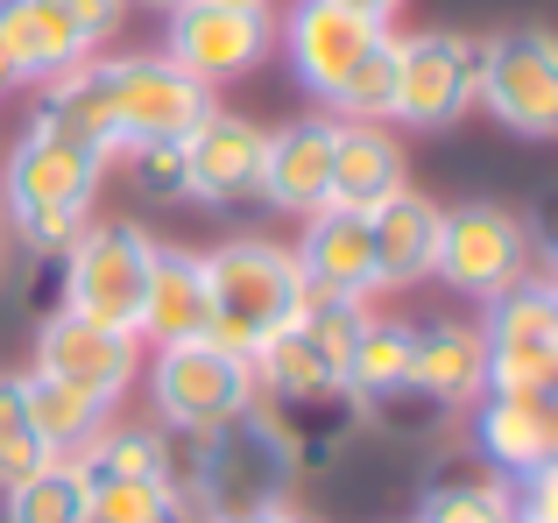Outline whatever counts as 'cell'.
<instances>
[{
	"label": "cell",
	"instance_id": "836d02e7",
	"mask_svg": "<svg viewBox=\"0 0 558 523\" xmlns=\"http://www.w3.org/2000/svg\"><path fill=\"white\" fill-rule=\"evenodd\" d=\"M213 523H318V516H304L298 502H269V510H247V516H213Z\"/></svg>",
	"mask_w": 558,
	"mask_h": 523
},
{
	"label": "cell",
	"instance_id": "603a6c76",
	"mask_svg": "<svg viewBox=\"0 0 558 523\" xmlns=\"http://www.w3.org/2000/svg\"><path fill=\"white\" fill-rule=\"evenodd\" d=\"M396 192H410L403 142L389 135V121H340V149H332V192L326 206L340 212H375Z\"/></svg>",
	"mask_w": 558,
	"mask_h": 523
},
{
	"label": "cell",
	"instance_id": "ac0fdd59",
	"mask_svg": "<svg viewBox=\"0 0 558 523\" xmlns=\"http://www.w3.org/2000/svg\"><path fill=\"white\" fill-rule=\"evenodd\" d=\"M262 417L276 425L290 467L298 474H326L332 460H347V446L368 431L375 411L340 382V389H276V397H262Z\"/></svg>",
	"mask_w": 558,
	"mask_h": 523
},
{
	"label": "cell",
	"instance_id": "d590c367",
	"mask_svg": "<svg viewBox=\"0 0 558 523\" xmlns=\"http://www.w3.org/2000/svg\"><path fill=\"white\" fill-rule=\"evenodd\" d=\"M0 93H22V78H14V64L0 57Z\"/></svg>",
	"mask_w": 558,
	"mask_h": 523
},
{
	"label": "cell",
	"instance_id": "f35d334b",
	"mask_svg": "<svg viewBox=\"0 0 558 523\" xmlns=\"http://www.w3.org/2000/svg\"><path fill=\"white\" fill-rule=\"evenodd\" d=\"M233 8H276V0H233Z\"/></svg>",
	"mask_w": 558,
	"mask_h": 523
},
{
	"label": "cell",
	"instance_id": "ffe728a7",
	"mask_svg": "<svg viewBox=\"0 0 558 523\" xmlns=\"http://www.w3.org/2000/svg\"><path fill=\"white\" fill-rule=\"evenodd\" d=\"M298 255V276L312 297H347V304H368L381 297L375 290V241H368V212H340V206H318L304 220V234L290 241Z\"/></svg>",
	"mask_w": 558,
	"mask_h": 523
},
{
	"label": "cell",
	"instance_id": "7a4b0ae2",
	"mask_svg": "<svg viewBox=\"0 0 558 523\" xmlns=\"http://www.w3.org/2000/svg\"><path fill=\"white\" fill-rule=\"evenodd\" d=\"M107 170H113V149L36 113L14 135V149L0 156V227H8V241H22L28 255H64L71 234L93 220Z\"/></svg>",
	"mask_w": 558,
	"mask_h": 523
},
{
	"label": "cell",
	"instance_id": "ba28073f",
	"mask_svg": "<svg viewBox=\"0 0 558 523\" xmlns=\"http://www.w3.org/2000/svg\"><path fill=\"white\" fill-rule=\"evenodd\" d=\"M531 269H537V234L517 206H502V198H466V206L438 212L432 276L446 290L488 304V297H502L509 283H523Z\"/></svg>",
	"mask_w": 558,
	"mask_h": 523
},
{
	"label": "cell",
	"instance_id": "8992f818",
	"mask_svg": "<svg viewBox=\"0 0 558 523\" xmlns=\"http://www.w3.org/2000/svg\"><path fill=\"white\" fill-rule=\"evenodd\" d=\"M71 467L85 482L93 523H198L170 482V446L156 425H113L107 417Z\"/></svg>",
	"mask_w": 558,
	"mask_h": 523
},
{
	"label": "cell",
	"instance_id": "f1b7e54d",
	"mask_svg": "<svg viewBox=\"0 0 558 523\" xmlns=\"http://www.w3.org/2000/svg\"><path fill=\"white\" fill-rule=\"evenodd\" d=\"M36 467H50V446H43L36 417H28V389L14 368H0V488L28 482Z\"/></svg>",
	"mask_w": 558,
	"mask_h": 523
},
{
	"label": "cell",
	"instance_id": "d4e9b609",
	"mask_svg": "<svg viewBox=\"0 0 558 523\" xmlns=\"http://www.w3.org/2000/svg\"><path fill=\"white\" fill-rule=\"evenodd\" d=\"M142 340L149 346L205 340V262L191 248H163V241H156L149 297H142Z\"/></svg>",
	"mask_w": 558,
	"mask_h": 523
},
{
	"label": "cell",
	"instance_id": "6da1fadb",
	"mask_svg": "<svg viewBox=\"0 0 558 523\" xmlns=\"http://www.w3.org/2000/svg\"><path fill=\"white\" fill-rule=\"evenodd\" d=\"M213 107L205 85H191L163 50H121V57H85L78 71H64L57 85H43L50 121L78 127L99 149H142V142H184L198 127V113Z\"/></svg>",
	"mask_w": 558,
	"mask_h": 523
},
{
	"label": "cell",
	"instance_id": "30bf717a",
	"mask_svg": "<svg viewBox=\"0 0 558 523\" xmlns=\"http://www.w3.org/2000/svg\"><path fill=\"white\" fill-rule=\"evenodd\" d=\"M474 78H481V36L466 28H417L396 36V93H389V127L446 135L474 113Z\"/></svg>",
	"mask_w": 558,
	"mask_h": 523
},
{
	"label": "cell",
	"instance_id": "cb8c5ba5",
	"mask_svg": "<svg viewBox=\"0 0 558 523\" xmlns=\"http://www.w3.org/2000/svg\"><path fill=\"white\" fill-rule=\"evenodd\" d=\"M438 198L424 192H396L389 206L368 212V241H375V290H410L432 276L438 255Z\"/></svg>",
	"mask_w": 558,
	"mask_h": 523
},
{
	"label": "cell",
	"instance_id": "7c38bea8",
	"mask_svg": "<svg viewBox=\"0 0 558 523\" xmlns=\"http://www.w3.org/2000/svg\"><path fill=\"white\" fill-rule=\"evenodd\" d=\"M276 50V14L269 8H233V0H184L163 14V57L205 93L255 78Z\"/></svg>",
	"mask_w": 558,
	"mask_h": 523
},
{
	"label": "cell",
	"instance_id": "d6986e66",
	"mask_svg": "<svg viewBox=\"0 0 558 523\" xmlns=\"http://www.w3.org/2000/svg\"><path fill=\"white\" fill-rule=\"evenodd\" d=\"M184 178H191V198L198 206H241L255 198L262 184V121L233 107H205L198 127L184 135Z\"/></svg>",
	"mask_w": 558,
	"mask_h": 523
},
{
	"label": "cell",
	"instance_id": "4fadbf2b",
	"mask_svg": "<svg viewBox=\"0 0 558 523\" xmlns=\"http://www.w3.org/2000/svg\"><path fill=\"white\" fill-rule=\"evenodd\" d=\"M361 318H368V304L312 297V290H304V304L290 312V326L255 354L262 397H276V389H340L347 361H354V340H361Z\"/></svg>",
	"mask_w": 558,
	"mask_h": 523
},
{
	"label": "cell",
	"instance_id": "4316f807",
	"mask_svg": "<svg viewBox=\"0 0 558 523\" xmlns=\"http://www.w3.org/2000/svg\"><path fill=\"white\" fill-rule=\"evenodd\" d=\"M22 389H28V417H36V431H43V446H50V460H78L85 446H93V431L113 417V411H99L93 397H78V389L50 382V375H36V368L22 375Z\"/></svg>",
	"mask_w": 558,
	"mask_h": 523
},
{
	"label": "cell",
	"instance_id": "3957f363",
	"mask_svg": "<svg viewBox=\"0 0 558 523\" xmlns=\"http://www.w3.org/2000/svg\"><path fill=\"white\" fill-rule=\"evenodd\" d=\"M163 446H170V482L198 523L269 510V502H290V488H298V467H290L276 425L262 417V403L213 431H163Z\"/></svg>",
	"mask_w": 558,
	"mask_h": 523
},
{
	"label": "cell",
	"instance_id": "1f68e13d",
	"mask_svg": "<svg viewBox=\"0 0 558 523\" xmlns=\"http://www.w3.org/2000/svg\"><path fill=\"white\" fill-rule=\"evenodd\" d=\"M502 488H509V523H558V460Z\"/></svg>",
	"mask_w": 558,
	"mask_h": 523
},
{
	"label": "cell",
	"instance_id": "f546056e",
	"mask_svg": "<svg viewBox=\"0 0 558 523\" xmlns=\"http://www.w3.org/2000/svg\"><path fill=\"white\" fill-rule=\"evenodd\" d=\"M410 523H509V488L495 474H474V482H438L432 496L417 502Z\"/></svg>",
	"mask_w": 558,
	"mask_h": 523
},
{
	"label": "cell",
	"instance_id": "484cf974",
	"mask_svg": "<svg viewBox=\"0 0 558 523\" xmlns=\"http://www.w3.org/2000/svg\"><path fill=\"white\" fill-rule=\"evenodd\" d=\"M347 389H354L368 411H389V403L410 397V318H361L354 361H347Z\"/></svg>",
	"mask_w": 558,
	"mask_h": 523
},
{
	"label": "cell",
	"instance_id": "7402d4cb",
	"mask_svg": "<svg viewBox=\"0 0 558 523\" xmlns=\"http://www.w3.org/2000/svg\"><path fill=\"white\" fill-rule=\"evenodd\" d=\"M481 332L474 318H432L410 326V397L432 411H466L481 397Z\"/></svg>",
	"mask_w": 558,
	"mask_h": 523
},
{
	"label": "cell",
	"instance_id": "9a60e30c",
	"mask_svg": "<svg viewBox=\"0 0 558 523\" xmlns=\"http://www.w3.org/2000/svg\"><path fill=\"white\" fill-rule=\"evenodd\" d=\"M36 375H50V382L93 397L99 411H121L128 389H135V375H142V340L107 332V326H93V318H78V312H43V326H36Z\"/></svg>",
	"mask_w": 558,
	"mask_h": 523
},
{
	"label": "cell",
	"instance_id": "e0dca14e",
	"mask_svg": "<svg viewBox=\"0 0 558 523\" xmlns=\"http://www.w3.org/2000/svg\"><path fill=\"white\" fill-rule=\"evenodd\" d=\"M466 431L474 453L495 482H523V474L558 460V411L551 397H517V389H481L466 403Z\"/></svg>",
	"mask_w": 558,
	"mask_h": 523
},
{
	"label": "cell",
	"instance_id": "5b68a950",
	"mask_svg": "<svg viewBox=\"0 0 558 523\" xmlns=\"http://www.w3.org/2000/svg\"><path fill=\"white\" fill-rule=\"evenodd\" d=\"M156 234L142 220H85L57 255V312H78L107 332L142 340V297H149Z\"/></svg>",
	"mask_w": 558,
	"mask_h": 523
},
{
	"label": "cell",
	"instance_id": "d6a6232c",
	"mask_svg": "<svg viewBox=\"0 0 558 523\" xmlns=\"http://www.w3.org/2000/svg\"><path fill=\"white\" fill-rule=\"evenodd\" d=\"M57 8H71V14H78V28H85V36H93V42H107L113 28H121L128 0H57Z\"/></svg>",
	"mask_w": 558,
	"mask_h": 523
},
{
	"label": "cell",
	"instance_id": "83f0119b",
	"mask_svg": "<svg viewBox=\"0 0 558 523\" xmlns=\"http://www.w3.org/2000/svg\"><path fill=\"white\" fill-rule=\"evenodd\" d=\"M0 523H93V502H85V482L71 460H50L28 482L0 488Z\"/></svg>",
	"mask_w": 558,
	"mask_h": 523
},
{
	"label": "cell",
	"instance_id": "9c48e42d",
	"mask_svg": "<svg viewBox=\"0 0 558 523\" xmlns=\"http://www.w3.org/2000/svg\"><path fill=\"white\" fill-rule=\"evenodd\" d=\"M149 411L156 431H213L227 417L255 411L262 382H255V361L227 354L219 340H178V346H156L149 361Z\"/></svg>",
	"mask_w": 558,
	"mask_h": 523
},
{
	"label": "cell",
	"instance_id": "5bb4252c",
	"mask_svg": "<svg viewBox=\"0 0 558 523\" xmlns=\"http://www.w3.org/2000/svg\"><path fill=\"white\" fill-rule=\"evenodd\" d=\"M381 36H389V22L347 14V8H332V0H290L283 22H276L283 64L298 71V85L318 99V107H332V99L347 93V78L375 57Z\"/></svg>",
	"mask_w": 558,
	"mask_h": 523
},
{
	"label": "cell",
	"instance_id": "8d00e7d4",
	"mask_svg": "<svg viewBox=\"0 0 558 523\" xmlns=\"http://www.w3.org/2000/svg\"><path fill=\"white\" fill-rule=\"evenodd\" d=\"M142 8H156V14H170V8H184V0H142Z\"/></svg>",
	"mask_w": 558,
	"mask_h": 523
},
{
	"label": "cell",
	"instance_id": "e575fe53",
	"mask_svg": "<svg viewBox=\"0 0 558 523\" xmlns=\"http://www.w3.org/2000/svg\"><path fill=\"white\" fill-rule=\"evenodd\" d=\"M332 8H347V14H368V22H396V14H403V0H332Z\"/></svg>",
	"mask_w": 558,
	"mask_h": 523
},
{
	"label": "cell",
	"instance_id": "4dcf8cb0",
	"mask_svg": "<svg viewBox=\"0 0 558 523\" xmlns=\"http://www.w3.org/2000/svg\"><path fill=\"white\" fill-rule=\"evenodd\" d=\"M121 156H128V184H135L149 206H178V198H191L184 142H142V149H121Z\"/></svg>",
	"mask_w": 558,
	"mask_h": 523
},
{
	"label": "cell",
	"instance_id": "44dd1931",
	"mask_svg": "<svg viewBox=\"0 0 558 523\" xmlns=\"http://www.w3.org/2000/svg\"><path fill=\"white\" fill-rule=\"evenodd\" d=\"M0 57L14 64L22 85H57L85 57H99V42L57 0H0Z\"/></svg>",
	"mask_w": 558,
	"mask_h": 523
},
{
	"label": "cell",
	"instance_id": "74e56055",
	"mask_svg": "<svg viewBox=\"0 0 558 523\" xmlns=\"http://www.w3.org/2000/svg\"><path fill=\"white\" fill-rule=\"evenodd\" d=\"M0 276H8V227H0Z\"/></svg>",
	"mask_w": 558,
	"mask_h": 523
},
{
	"label": "cell",
	"instance_id": "52a82bcc",
	"mask_svg": "<svg viewBox=\"0 0 558 523\" xmlns=\"http://www.w3.org/2000/svg\"><path fill=\"white\" fill-rule=\"evenodd\" d=\"M481 382L517 389V397H551L558 389V283L531 269L502 297L481 304Z\"/></svg>",
	"mask_w": 558,
	"mask_h": 523
},
{
	"label": "cell",
	"instance_id": "277c9868",
	"mask_svg": "<svg viewBox=\"0 0 558 523\" xmlns=\"http://www.w3.org/2000/svg\"><path fill=\"white\" fill-rule=\"evenodd\" d=\"M198 262H205V340L255 361L290 326V312L304 304V276H298L290 241L233 234Z\"/></svg>",
	"mask_w": 558,
	"mask_h": 523
},
{
	"label": "cell",
	"instance_id": "2e32d148",
	"mask_svg": "<svg viewBox=\"0 0 558 523\" xmlns=\"http://www.w3.org/2000/svg\"><path fill=\"white\" fill-rule=\"evenodd\" d=\"M332 149H340V121L332 113H298L283 127H262V184L255 198L290 220H312L332 192Z\"/></svg>",
	"mask_w": 558,
	"mask_h": 523
},
{
	"label": "cell",
	"instance_id": "8fae6325",
	"mask_svg": "<svg viewBox=\"0 0 558 523\" xmlns=\"http://www.w3.org/2000/svg\"><path fill=\"white\" fill-rule=\"evenodd\" d=\"M474 107L523 142L558 135V36L551 28L523 22V28H502V36L481 42Z\"/></svg>",
	"mask_w": 558,
	"mask_h": 523
}]
</instances>
